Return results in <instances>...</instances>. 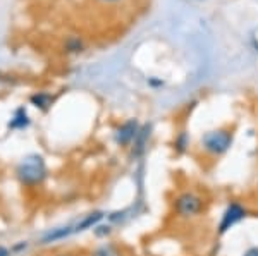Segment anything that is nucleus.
I'll use <instances>...</instances> for the list:
<instances>
[{
  "instance_id": "f257e3e1",
  "label": "nucleus",
  "mask_w": 258,
  "mask_h": 256,
  "mask_svg": "<svg viewBox=\"0 0 258 256\" xmlns=\"http://www.w3.org/2000/svg\"><path fill=\"white\" fill-rule=\"evenodd\" d=\"M48 167L41 155H28L16 167V177L24 188H38L47 181Z\"/></svg>"
},
{
  "instance_id": "f03ea898",
  "label": "nucleus",
  "mask_w": 258,
  "mask_h": 256,
  "mask_svg": "<svg viewBox=\"0 0 258 256\" xmlns=\"http://www.w3.org/2000/svg\"><path fill=\"white\" fill-rule=\"evenodd\" d=\"M234 133L229 127H217L202 134L200 138V150L209 158H220L232 148Z\"/></svg>"
},
{
  "instance_id": "7ed1b4c3",
  "label": "nucleus",
  "mask_w": 258,
  "mask_h": 256,
  "mask_svg": "<svg viewBox=\"0 0 258 256\" xmlns=\"http://www.w3.org/2000/svg\"><path fill=\"white\" fill-rule=\"evenodd\" d=\"M207 201L200 193L193 189H184V191L177 193L172 200V212L174 215L181 220H193L198 218L205 212Z\"/></svg>"
},
{
  "instance_id": "20e7f679",
  "label": "nucleus",
  "mask_w": 258,
  "mask_h": 256,
  "mask_svg": "<svg viewBox=\"0 0 258 256\" xmlns=\"http://www.w3.org/2000/svg\"><path fill=\"white\" fill-rule=\"evenodd\" d=\"M249 212L248 206L241 203L238 200H232L224 206L222 213L219 217L217 222V234L219 236H226L227 232H231L234 227H238L241 222H244L248 218Z\"/></svg>"
},
{
  "instance_id": "39448f33",
  "label": "nucleus",
  "mask_w": 258,
  "mask_h": 256,
  "mask_svg": "<svg viewBox=\"0 0 258 256\" xmlns=\"http://www.w3.org/2000/svg\"><path fill=\"white\" fill-rule=\"evenodd\" d=\"M140 129H141V126L136 119H129V121L122 122L114 133L115 144L120 148H131V144L135 143L136 136L140 134Z\"/></svg>"
},
{
  "instance_id": "423d86ee",
  "label": "nucleus",
  "mask_w": 258,
  "mask_h": 256,
  "mask_svg": "<svg viewBox=\"0 0 258 256\" xmlns=\"http://www.w3.org/2000/svg\"><path fill=\"white\" fill-rule=\"evenodd\" d=\"M73 236H76V229H74V222H71V224L50 229L48 232L43 234V237H41L40 242L41 244H53V242L64 241V239H69Z\"/></svg>"
},
{
  "instance_id": "0eeeda50",
  "label": "nucleus",
  "mask_w": 258,
  "mask_h": 256,
  "mask_svg": "<svg viewBox=\"0 0 258 256\" xmlns=\"http://www.w3.org/2000/svg\"><path fill=\"white\" fill-rule=\"evenodd\" d=\"M150 138V127H141L140 129V134L136 136L135 143L131 144V155L135 156V158H138L145 153V150H147V141Z\"/></svg>"
},
{
  "instance_id": "6e6552de",
  "label": "nucleus",
  "mask_w": 258,
  "mask_h": 256,
  "mask_svg": "<svg viewBox=\"0 0 258 256\" xmlns=\"http://www.w3.org/2000/svg\"><path fill=\"white\" fill-rule=\"evenodd\" d=\"M90 256H124V253L115 242H102L91 249Z\"/></svg>"
},
{
  "instance_id": "1a4fd4ad",
  "label": "nucleus",
  "mask_w": 258,
  "mask_h": 256,
  "mask_svg": "<svg viewBox=\"0 0 258 256\" xmlns=\"http://www.w3.org/2000/svg\"><path fill=\"white\" fill-rule=\"evenodd\" d=\"M28 126H30V117H28L26 110L19 109L18 112L14 114V117L11 119L9 127L11 129H24V127H28Z\"/></svg>"
},
{
  "instance_id": "9d476101",
  "label": "nucleus",
  "mask_w": 258,
  "mask_h": 256,
  "mask_svg": "<svg viewBox=\"0 0 258 256\" xmlns=\"http://www.w3.org/2000/svg\"><path fill=\"white\" fill-rule=\"evenodd\" d=\"M30 102H31L35 107H38V109H41V110H47L48 107L52 105L53 98L50 97L48 93L40 92V93H35V95H33V97L30 98Z\"/></svg>"
},
{
  "instance_id": "9b49d317",
  "label": "nucleus",
  "mask_w": 258,
  "mask_h": 256,
  "mask_svg": "<svg viewBox=\"0 0 258 256\" xmlns=\"http://www.w3.org/2000/svg\"><path fill=\"white\" fill-rule=\"evenodd\" d=\"M188 146H189V138H188V134L182 131V133H179L176 136V139H174V148H176L177 153H184V151L188 150Z\"/></svg>"
},
{
  "instance_id": "f8f14e48",
  "label": "nucleus",
  "mask_w": 258,
  "mask_h": 256,
  "mask_svg": "<svg viewBox=\"0 0 258 256\" xmlns=\"http://www.w3.org/2000/svg\"><path fill=\"white\" fill-rule=\"evenodd\" d=\"M112 229H114L112 224H103V222H100V224L93 229V232L98 239H107L112 234Z\"/></svg>"
},
{
  "instance_id": "ddd939ff",
  "label": "nucleus",
  "mask_w": 258,
  "mask_h": 256,
  "mask_svg": "<svg viewBox=\"0 0 258 256\" xmlns=\"http://www.w3.org/2000/svg\"><path fill=\"white\" fill-rule=\"evenodd\" d=\"M66 48L69 52H81L83 50V41L80 38H69L66 41Z\"/></svg>"
},
{
  "instance_id": "4468645a",
  "label": "nucleus",
  "mask_w": 258,
  "mask_h": 256,
  "mask_svg": "<svg viewBox=\"0 0 258 256\" xmlns=\"http://www.w3.org/2000/svg\"><path fill=\"white\" fill-rule=\"evenodd\" d=\"M241 256H258V246H251V247H248L246 251H244Z\"/></svg>"
},
{
  "instance_id": "2eb2a0df",
  "label": "nucleus",
  "mask_w": 258,
  "mask_h": 256,
  "mask_svg": "<svg viewBox=\"0 0 258 256\" xmlns=\"http://www.w3.org/2000/svg\"><path fill=\"white\" fill-rule=\"evenodd\" d=\"M0 256H12V251H11V247H7V246L0 244Z\"/></svg>"
},
{
  "instance_id": "dca6fc26",
  "label": "nucleus",
  "mask_w": 258,
  "mask_h": 256,
  "mask_svg": "<svg viewBox=\"0 0 258 256\" xmlns=\"http://www.w3.org/2000/svg\"><path fill=\"white\" fill-rule=\"evenodd\" d=\"M102 2H105V4H114V2H119V0H102Z\"/></svg>"
},
{
  "instance_id": "f3484780",
  "label": "nucleus",
  "mask_w": 258,
  "mask_h": 256,
  "mask_svg": "<svg viewBox=\"0 0 258 256\" xmlns=\"http://www.w3.org/2000/svg\"><path fill=\"white\" fill-rule=\"evenodd\" d=\"M57 256H73V254H69V253H68V254H66V253H64V254H57Z\"/></svg>"
}]
</instances>
